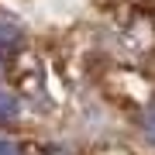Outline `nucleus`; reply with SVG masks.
Masks as SVG:
<instances>
[{"instance_id":"1","label":"nucleus","mask_w":155,"mask_h":155,"mask_svg":"<svg viewBox=\"0 0 155 155\" xmlns=\"http://www.w3.org/2000/svg\"><path fill=\"white\" fill-rule=\"evenodd\" d=\"M17 48H21V31H17L14 24L0 21V52L11 55V52H17Z\"/></svg>"},{"instance_id":"2","label":"nucleus","mask_w":155,"mask_h":155,"mask_svg":"<svg viewBox=\"0 0 155 155\" xmlns=\"http://www.w3.org/2000/svg\"><path fill=\"white\" fill-rule=\"evenodd\" d=\"M17 114H21V104H17V97L0 93V121H17Z\"/></svg>"},{"instance_id":"4","label":"nucleus","mask_w":155,"mask_h":155,"mask_svg":"<svg viewBox=\"0 0 155 155\" xmlns=\"http://www.w3.org/2000/svg\"><path fill=\"white\" fill-rule=\"evenodd\" d=\"M0 155H17V145L7 141V138H0Z\"/></svg>"},{"instance_id":"3","label":"nucleus","mask_w":155,"mask_h":155,"mask_svg":"<svg viewBox=\"0 0 155 155\" xmlns=\"http://www.w3.org/2000/svg\"><path fill=\"white\" fill-rule=\"evenodd\" d=\"M141 131H145V138H148V141H155V107L141 117Z\"/></svg>"},{"instance_id":"5","label":"nucleus","mask_w":155,"mask_h":155,"mask_svg":"<svg viewBox=\"0 0 155 155\" xmlns=\"http://www.w3.org/2000/svg\"><path fill=\"white\" fill-rule=\"evenodd\" d=\"M4 66H7V55H4V52H0V72H4Z\"/></svg>"},{"instance_id":"6","label":"nucleus","mask_w":155,"mask_h":155,"mask_svg":"<svg viewBox=\"0 0 155 155\" xmlns=\"http://www.w3.org/2000/svg\"><path fill=\"white\" fill-rule=\"evenodd\" d=\"M48 155H69V152H48Z\"/></svg>"}]
</instances>
